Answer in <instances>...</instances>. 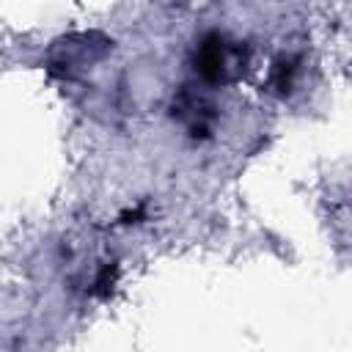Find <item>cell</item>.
Here are the masks:
<instances>
[{
    "label": "cell",
    "mask_w": 352,
    "mask_h": 352,
    "mask_svg": "<svg viewBox=\"0 0 352 352\" xmlns=\"http://www.w3.org/2000/svg\"><path fill=\"white\" fill-rule=\"evenodd\" d=\"M201 74L212 82H226L231 77H236L245 66V55H242V47L239 41H228L226 36H206L201 41V50H198V58H195Z\"/></svg>",
    "instance_id": "obj_1"
}]
</instances>
